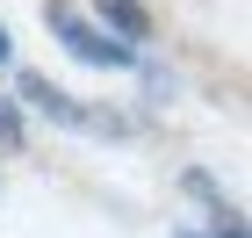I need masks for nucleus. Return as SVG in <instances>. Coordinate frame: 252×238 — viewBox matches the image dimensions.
Here are the masks:
<instances>
[{
  "mask_svg": "<svg viewBox=\"0 0 252 238\" xmlns=\"http://www.w3.org/2000/svg\"><path fill=\"white\" fill-rule=\"evenodd\" d=\"M0 144H7V152L22 144V108H15V101H0Z\"/></svg>",
  "mask_w": 252,
  "mask_h": 238,
  "instance_id": "obj_4",
  "label": "nucleus"
},
{
  "mask_svg": "<svg viewBox=\"0 0 252 238\" xmlns=\"http://www.w3.org/2000/svg\"><path fill=\"white\" fill-rule=\"evenodd\" d=\"M22 101H29L36 116H51L58 130H79V137H130V116H116V108H94V101L65 94V87H51L43 72H22Z\"/></svg>",
  "mask_w": 252,
  "mask_h": 238,
  "instance_id": "obj_2",
  "label": "nucleus"
},
{
  "mask_svg": "<svg viewBox=\"0 0 252 238\" xmlns=\"http://www.w3.org/2000/svg\"><path fill=\"white\" fill-rule=\"evenodd\" d=\"M7 58H15V36H7V29H0V65H7Z\"/></svg>",
  "mask_w": 252,
  "mask_h": 238,
  "instance_id": "obj_6",
  "label": "nucleus"
},
{
  "mask_svg": "<svg viewBox=\"0 0 252 238\" xmlns=\"http://www.w3.org/2000/svg\"><path fill=\"white\" fill-rule=\"evenodd\" d=\"M173 238H245V231H173Z\"/></svg>",
  "mask_w": 252,
  "mask_h": 238,
  "instance_id": "obj_5",
  "label": "nucleus"
},
{
  "mask_svg": "<svg viewBox=\"0 0 252 238\" xmlns=\"http://www.w3.org/2000/svg\"><path fill=\"white\" fill-rule=\"evenodd\" d=\"M94 22H101L116 43H130V51H144V36H152V15H144V0H94Z\"/></svg>",
  "mask_w": 252,
  "mask_h": 238,
  "instance_id": "obj_3",
  "label": "nucleus"
},
{
  "mask_svg": "<svg viewBox=\"0 0 252 238\" xmlns=\"http://www.w3.org/2000/svg\"><path fill=\"white\" fill-rule=\"evenodd\" d=\"M43 22H51V36H58L79 65H94V72H137V65H144V51L116 43L87 7H72V0H43Z\"/></svg>",
  "mask_w": 252,
  "mask_h": 238,
  "instance_id": "obj_1",
  "label": "nucleus"
}]
</instances>
